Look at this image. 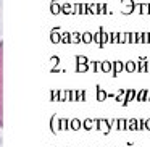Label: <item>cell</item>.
Listing matches in <instances>:
<instances>
[{"mask_svg":"<svg viewBox=\"0 0 150 147\" xmlns=\"http://www.w3.org/2000/svg\"><path fill=\"white\" fill-rule=\"evenodd\" d=\"M140 44H150V33H142V40H140Z\"/></svg>","mask_w":150,"mask_h":147,"instance_id":"cell-12","label":"cell"},{"mask_svg":"<svg viewBox=\"0 0 150 147\" xmlns=\"http://www.w3.org/2000/svg\"><path fill=\"white\" fill-rule=\"evenodd\" d=\"M124 70H126L127 73H134V71H137V63L134 62V60H129V62L124 63Z\"/></svg>","mask_w":150,"mask_h":147,"instance_id":"cell-4","label":"cell"},{"mask_svg":"<svg viewBox=\"0 0 150 147\" xmlns=\"http://www.w3.org/2000/svg\"><path fill=\"white\" fill-rule=\"evenodd\" d=\"M136 95H137V91H136V89H127V91H126V99H124L123 104L127 105L129 102L136 100Z\"/></svg>","mask_w":150,"mask_h":147,"instance_id":"cell-3","label":"cell"},{"mask_svg":"<svg viewBox=\"0 0 150 147\" xmlns=\"http://www.w3.org/2000/svg\"><path fill=\"white\" fill-rule=\"evenodd\" d=\"M137 131H145V118H137Z\"/></svg>","mask_w":150,"mask_h":147,"instance_id":"cell-10","label":"cell"},{"mask_svg":"<svg viewBox=\"0 0 150 147\" xmlns=\"http://www.w3.org/2000/svg\"><path fill=\"white\" fill-rule=\"evenodd\" d=\"M145 99H147V89H140V91H137V95H136L137 102H145Z\"/></svg>","mask_w":150,"mask_h":147,"instance_id":"cell-6","label":"cell"},{"mask_svg":"<svg viewBox=\"0 0 150 147\" xmlns=\"http://www.w3.org/2000/svg\"><path fill=\"white\" fill-rule=\"evenodd\" d=\"M98 99H100V100H102V99H105V92H100V94H98Z\"/></svg>","mask_w":150,"mask_h":147,"instance_id":"cell-16","label":"cell"},{"mask_svg":"<svg viewBox=\"0 0 150 147\" xmlns=\"http://www.w3.org/2000/svg\"><path fill=\"white\" fill-rule=\"evenodd\" d=\"M113 70H115L113 75L116 76L120 71H123V70H124V63H123V62H115V63H113Z\"/></svg>","mask_w":150,"mask_h":147,"instance_id":"cell-8","label":"cell"},{"mask_svg":"<svg viewBox=\"0 0 150 147\" xmlns=\"http://www.w3.org/2000/svg\"><path fill=\"white\" fill-rule=\"evenodd\" d=\"M145 131H150V118H145Z\"/></svg>","mask_w":150,"mask_h":147,"instance_id":"cell-14","label":"cell"},{"mask_svg":"<svg viewBox=\"0 0 150 147\" xmlns=\"http://www.w3.org/2000/svg\"><path fill=\"white\" fill-rule=\"evenodd\" d=\"M2 60H4V44L0 42V126L4 124V102H2Z\"/></svg>","mask_w":150,"mask_h":147,"instance_id":"cell-1","label":"cell"},{"mask_svg":"<svg viewBox=\"0 0 150 147\" xmlns=\"http://www.w3.org/2000/svg\"><path fill=\"white\" fill-rule=\"evenodd\" d=\"M149 10H150V4H139V15H149Z\"/></svg>","mask_w":150,"mask_h":147,"instance_id":"cell-7","label":"cell"},{"mask_svg":"<svg viewBox=\"0 0 150 147\" xmlns=\"http://www.w3.org/2000/svg\"><path fill=\"white\" fill-rule=\"evenodd\" d=\"M110 70H111V63L105 62V63H103V71H110Z\"/></svg>","mask_w":150,"mask_h":147,"instance_id":"cell-13","label":"cell"},{"mask_svg":"<svg viewBox=\"0 0 150 147\" xmlns=\"http://www.w3.org/2000/svg\"><path fill=\"white\" fill-rule=\"evenodd\" d=\"M149 15H150V10H149Z\"/></svg>","mask_w":150,"mask_h":147,"instance_id":"cell-17","label":"cell"},{"mask_svg":"<svg viewBox=\"0 0 150 147\" xmlns=\"http://www.w3.org/2000/svg\"><path fill=\"white\" fill-rule=\"evenodd\" d=\"M111 40H113V42H118V34H116V33L111 34Z\"/></svg>","mask_w":150,"mask_h":147,"instance_id":"cell-15","label":"cell"},{"mask_svg":"<svg viewBox=\"0 0 150 147\" xmlns=\"http://www.w3.org/2000/svg\"><path fill=\"white\" fill-rule=\"evenodd\" d=\"M126 129H129V131H137V118H129V120H127Z\"/></svg>","mask_w":150,"mask_h":147,"instance_id":"cell-5","label":"cell"},{"mask_svg":"<svg viewBox=\"0 0 150 147\" xmlns=\"http://www.w3.org/2000/svg\"><path fill=\"white\" fill-rule=\"evenodd\" d=\"M136 63H137V73L150 71V63H149V60H147V57H139Z\"/></svg>","mask_w":150,"mask_h":147,"instance_id":"cell-2","label":"cell"},{"mask_svg":"<svg viewBox=\"0 0 150 147\" xmlns=\"http://www.w3.org/2000/svg\"><path fill=\"white\" fill-rule=\"evenodd\" d=\"M118 129H126V126H127V120H124V118H121V120H118Z\"/></svg>","mask_w":150,"mask_h":147,"instance_id":"cell-11","label":"cell"},{"mask_svg":"<svg viewBox=\"0 0 150 147\" xmlns=\"http://www.w3.org/2000/svg\"><path fill=\"white\" fill-rule=\"evenodd\" d=\"M118 42H121V44H127V42H129V33L118 34Z\"/></svg>","mask_w":150,"mask_h":147,"instance_id":"cell-9","label":"cell"}]
</instances>
